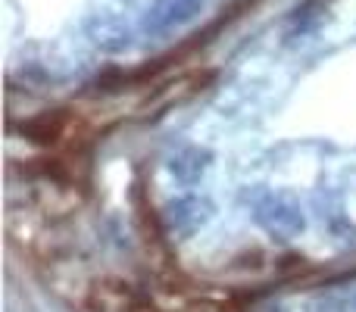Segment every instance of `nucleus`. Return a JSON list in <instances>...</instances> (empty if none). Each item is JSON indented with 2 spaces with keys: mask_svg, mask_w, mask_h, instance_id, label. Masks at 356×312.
Returning <instances> with one entry per match:
<instances>
[{
  "mask_svg": "<svg viewBox=\"0 0 356 312\" xmlns=\"http://www.w3.org/2000/svg\"><path fill=\"white\" fill-rule=\"evenodd\" d=\"M253 219L275 240H294L307 231L303 206L284 190H269L266 197H259L257 206H253Z\"/></svg>",
  "mask_w": 356,
  "mask_h": 312,
  "instance_id": "obj_1",
  "label": "nucleus"
},
{
  "mask_svg": "<svg viewBox=\"0 0 356 312\" xmlns=\"http://www.w3.org/2000/svg\"><path fill=\"white\" fill-rule=\"evenodd\" d=\"M200 10V0H154L141 19V28L147 35H169V31L188 25L191 19H197Z\"/></svg>",
  "mask_w": 356,
  "mask_h": 312,
  "instance_id": "obj_2",
  "label": "nucleus"
},
{
  "mask_svg": "<svg viewBox=\"0 0 356 312\" xmlns=\"http://www.w3.org/2000/svg\"><path fill=\"white\" fill-rule=\"evenodd\" d=\"M209 219H213V203L197 194L175 197V200L163 209V225L172 234H194L197 228L207 225Z\"/></svg>",
  "mask_w": 356,
  "mask_h": 312,
  "instance_id": "obj_3",
  "label": "nucleus"
},
{
  "mask_svg": "<svg viewBox=\"0 0 356 312\" xmlns=\"http://www.w3.org/2000/svg\"><path fill=\"white\" fill-rule=\"evenodd\" d=\"M88 38L97 50H106V54H122V50L131 47V31L122 19L106 16V13H97V16L88 19Z\"/></svg>",
  "mask_w": 356,
  "mask_h": 312,
  "instance_id": "obj_4",
  "label": "nucleus"
},
{
  "mask_svg": "<svg viewBox=\"0 0 356 312\" xmlns=\"http://www.w3.org/2000/svg\"><path fill=\"white\" fill-rule=\"evenodd\" d=\"M209 163H213V154H209L207 147H181L169 159V172H172L181 184H197L207 175Z\"/></svg>",
  "mask_w": 356,
  "mask_h": 312,
  "instance_id": "obj_5",
  "label": "nucleus"
},
{
  "mask_svg": "<svg viewBox=\"0 0 356 312\" xmlns=\"http://www.w3.org/2000/svg\"><path fill=\"white\" fill-rule=\"evenodd\" d=\"M66 129V116L63 113H38L35 119L22 125V135L35 144H54Z\"/></svg>",
  "mask_w": 356,
  "mask_h": 312,
  "instance_id": "obj_6",
  "label": "nucleus"
}]
</instances>
